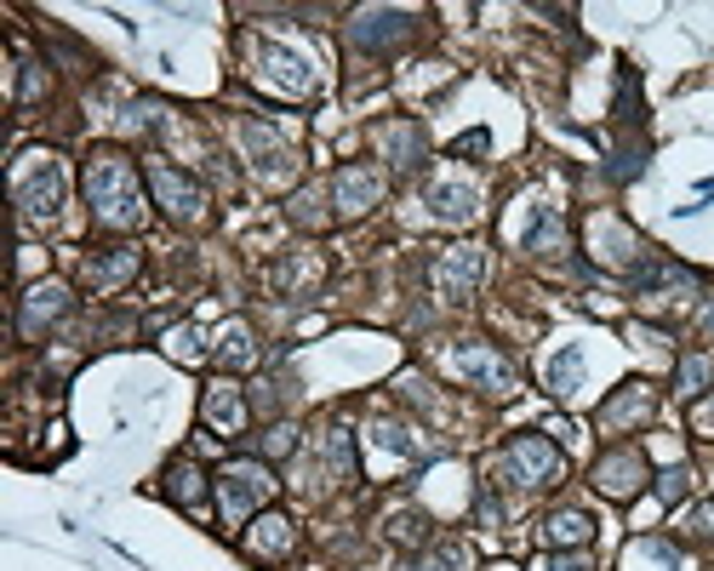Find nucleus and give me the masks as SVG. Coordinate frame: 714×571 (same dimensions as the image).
Wrapping results in <instances>:
<instances>
[{"mask_svg":"<svg viewBox=\"0 0 714 571\" xmlns=\"http://www.w3.org/2000/svg\"><path fill=\"white\" fill-rule=\"evenodd\" d=\"M86 207L104 229H138L144 223V183L138 166L115 149H97L86 160Z\"/></svg>","mask_w":714,"mask_h":571,"instance_id":"1","label":"nucleus"},{"mask_svg":"<svg viewBox=\"0 0 714 571\" xmlns=\"http://www.w3.org/2000/svg\"><path fill=\"white\" fill-rule=\"evenodd\" d=\"M12 200H18V218L35 229V223H52L63 212V172L52 155H35V166H23L12 178Z\"/></svg>","mask_w":714,"mask_h":571,"instance_id":"2","label":"nucleus"},{"mask_svg":"<svg viewBox=\"0 0 714 571\" xmlns=\"http://www.w3.org/2000/svg\"><path fill=\"white\" fill-rule=\"evenodd\" d=\"M275 491L263 463H229L218 475V509H223V526H241L246 515H258V503Z\"/></svg>","mask_w":714,"mask_h":571,"instance_id":"3","label":"nucleus"},{"mask_svg":"<svg viewBox=\"0 0 714 571\" xmlns=\"http://www.w3.org/2000/svg\"><path fill=\"white\" fill-rule=\"evenodd\" d=\"M503 468H508V480H521V486H549V480H560L566 457L555 452V441H543V434H515L508 452H503Z\"/></svg>","mask_w":714,"mask_h":571,"instance_id":"4","label":"nucleus"},{"mask_svg":"<svg viewBox=\"0 0 714 571\" xmlns=\"http://www.w3.org/2000/svg\"><path fill=\"white\" fill-rule=\"evenodd\" d=\"M447 366L458 378H469L474 389H486V394H515V366H508L492 343H458L452 355H447Z\"/></svg>","mask_w":714,"mask_h":571,"instance_id":"5","label":"nucleus"},{"mask_svg":"<svg viewBox=\"0 0 714 571\" xmlns=\"http://www.w3.org/2000/svg\"><path fill=\"white\" fill-rule=\"evenodd\" d=\"M149 189L160 200V212L166 218H178V223H200L207 218V189H200L189 172H178V166H149Z\"/></svg>","mask_w":714,"mask_h":571,"instance_id":"6","label":"nucleus"},{"mask_svg":"<svg viewBox=\"0 0 714 571\" xmlns=\"http://www.w3.org/2000/svg\"><path fill=\"white\" fill-rule=\"evenodd\" d=\"M384 200V172L378 166H366V160H349V166H337L332 172V207L337 218H360L371 212Z\"/></svg>","mask_w":714,"mask_h":571,"instance_id":"7","label":"nucleus"},{"mask_svg":"<svg viewBox=\"0 0 714 571\" xmlns=\"http://www.w3.org/2000/svg\"><path fill=\"white\" fill-rule=\"evenodd\" d=\"M481 275H486L481 246H452V252H440V257H434V292H440V297H452V304L474 297Z\"/></svg>","mask_w":714,"mask_h":571,"instance_id":"8","label":"nucleus"},{"mask_svg":"<svg viewBox=\"0 0 714 571\" xmlns=\"http://www.w3.org/2000/svg\"><path fill=\"white\" fill-rule=\"evenodd\" d=\"M241 144H246V155H252V172L263 178V183H292V172H297V155L275 138L269 126H258V120H246L241 126Z\"/></svg>","mask_w":714,"mask_h":571,"instance_id":"9","label":"nucleus"},{"mask_svg":"<svg viewBox=\"0 0 714 571\" xmlns=\"http://www.w3.org/2000/svg\"><path fill=\"white\" fill-rule=\"evenodd\" d=\"M645 480H652V475H645V457H640L634 446H611V452L595 463V486H600L611 503H629Z\"/></svg>","mask_w":714,"mask_h":571,"instance_id":"10","label":"nucleus"},{"mask_svg":"<svg viewBox=\"0 0 714 571\" xmlns=\"http://www.w3.org/2000/svg\"><path fill=\"white\" fill-rule=\"evenodd\" d=\"M258 75H263V86H275V92H286V97H309V92H315L309 57H303V52H286V46H269V52L258 57Z\"/></svg>","mask_w":714,"mask_h":571,"instance_id":"11","label":"nucleus"},{"mask_svg":"<svg viewBox=\"0 0 714 571\" xmlns=\"http://www.w3.org/2000/svg\"><path fill=\"white\" fill-rule=\"evenodd\" d=\"M63 309H70V292H63L57 281L29 286L23 304H18V338H41L52 320H63Z\"/></svg>","mask_w":714,"mask_h":571,"instance_id":"12","label":"nucleus"},{"mask_svg":"<svg viewBox=\"0 0 714 571\" xmlns=\"http://www.w3.org/2000/svg\"><path fill=\"white\" fill-rule=\"evenodd\" d=\"M412 12H360L355 18V29H349V41L360 46V52H389V46H400V41H412Z\"/></svg>","mask_w":714,"mask_h":571,"instance_id":"13","label":"nucleus"},{"mask_svg":"<svg viewBox=\"0 0 714 571\" xmlns=\"http://www.w3.org/2000/svg\"><path fill=\"white\" fill-rule=\"evenodd\" d=\"M652 412H658V389L652 383H629V389H618L600 406V429L606 434H623L634 423H652Z\"/></svg>","mask_w":714,"mask_h":571,"instance_id":"14","label":"nucleus"},{"mask_svg":"<svg viewBox=\"0 0 714 571\" xmlns=\"http://www.w3.org/2000/svg\"><path fill=\"white\" fill-rule=\"evenodd\" d=\"M200 417H207L212 434H223V441H229V434L246 429V394L234 389V383H212L207 400H200Z\"/></svg>","mask_w":714,"mask_h":571,"instance_id":"15","label":"nucleus"},{"mask_svg":"<svg viewBox=\"0 0 714 571\" xmlns=\"http://www.w3.org/2000/svg\"><path fill=\"white\" fill-rule=\"evenodd\" d=\"M521 246L537 252V257L566 252V218H560V207H532V218L521 229Z\"/></svg>","mask_w":714,"mask_h":571,"instance_id":"16","label":"nucleus"},{"mask_svg":"<svg viewBox=\"0 0 714 571\" xmlns=\"http://www.w3.org/2000/svg\"><path fill=\"white\" fill-rule=\"evenodd\" d=\"M429 207H434L440 223H469L474 212H481V189H474V183H434Z\"/></svg>","mask_w":714,"mask_h":571,"instance_id":"17","label":"nucleus"},{"mask_svg":"<svg viewBox=\"0 0 714 571\" xmlns=\"http://www.w3.org/2000/svg\"><path fill=\"white\" fill-rule=\"evenodd\" d=\"M378 144H384L389 166H418L423 160V126L418 120H389V126H378Z\"/></svg>","mask_w":714,"mask_h":571,"instance_id":"18","label":"nucleus"},{"mask_svg":"<svg viewBox=\"0 0 714 571\" xmlns=\"http://www.w3.org/2000/svg\"><path fill=\"white\" fill-rule=\"evenodd\" d=\"M246 549H252L258 560H281V554H292V520H286V515H258L252 531H246Z\"/></svg>","mask_w":714,"mask_h":571,"instance_id":"19","label":"nucleus"},{"mask_svg":"<svg viewBox=\"0 0 714 571\" xmlns=\"http://www.w3.org/2000/svg\"><path fill=\"white\" fill-rule=\"evenodd\" d=\"M132 275H138V252H132V246L92 252V257H86V281H92L97 292H109V286H120V281H132Z\"/></svg>","mask_w":714,"mask_h":571,"instance_id":"20","label":"nucleus"},{"mask_svg":"<svg viewBox=\"0 0 714 571\" xmlns=\"http://www.w3.org/2000/svg\"><path fill=\"white\" fill-rule=\"evenodd\" d=\"M595 537V520L584 509H555L549 520H543V543L549 549H584Z\"/></svg>","mask_w":714,"mask_h":571,"instance_id":"21","label":"nucleus"},{"mask_svg":"<svg viewBox=\"0 0 714 571\" xmlns=\"http://www.w3.org/2000/svg\"><path fill=\"white\" fill-rule=\"evenodd\" d=\"M589 241H595V252H600L606 263H618V268L640 257V241H634L623 223H611V218H595V223H589Z\"/></svg>","mask_w":714,"mask_h":571,"instance_id":"22","label":"nucleus"},{"mask_svg":"<svg viewBox=\"0 0 714 571\" xmlns=\"http://www.w3.org/2000/svg\"><path fill=\"white\" fill-rule=\"evenodd\" d=\"M166 497H172L178 509H200V503H207V475H200V463L178 457L166 468Z\"/></svg>","mask_w":714,"mask_h":571,"instance_id":"23","label":"nucleus"},{"mask_svg":"<svg viewBox=\"0 0 714 571\" xmlns=\"http://www.w3.org/2000/svg\"><path fill=\"white\" fill-rule=\"evenodd\" d=\"M474 565V549L458 543V537H447V543H429L418 549L412 560H406V571H469Z\"/></svg>","mask_w":714,"mask_h":571,"instance_id":"24","label":"nucleus"},{"mask_svg":"<svg viewBox=\"0 0 714 571\" xmlns=\"http://www.w3.org/2000/svg\"><path fill=\"white\" fill-rule=\"evenodd\" d=\"M543 378H549V394H555V400L577 394V389H584V349L566 343V349L549 360V372H543Z\"/></svg>","mask_w":714,"mask_h":571,"instance_id":"25","label":"nucleus"},{"mask_svg":"<svg viewBox=\"0 0 714 571\" xmlns=\"http://www.w3.org/2000/svg\"><path fill=\"white\" fill-rule=\"evenodd\" d=\"M218 360L229 366V372H246V366H258V343H252V331L234 320L223 326V338H218Z\"/></svg>","mask_w":714,"mask_h":571,"instance_id":"26","label":"nucleus"},{"mask_svg":"<svg viewBox=\"0 0 714 571\" xmlns=\"http://www.w3.org/2000/svg\"><path fill=\"white\" fill-rule=\"evenodd\" d=\"M708 378H714V360H708V355H686V360H680V372H674L680 394H703Z\"/></svg>","mask_w":714,"mask_h":571,"instance_id":"27","label":"nucleus"},{"mask_svg":"<svg viewBox=\"0 0 714 571\" xmlns=\"http://www.w3.org/2000/svg\"><path fill=\"white\" fill-rule=\"evenodd\" d=\"M389 543H429V515L400 509V515L389 520Z\"/></svg>","mask_w":714,"mask_h":571,"instance_id":"28","label":"nucleus"},{"mask_svg":"<svg viewBox=\"0 0 714 571\" xmlns=\"http://www.w3.org/2000/svg\"><path fill=\"white\" fill-rule=\"evenodd\" d=\"M326 463L337 468V480H355V446H349V429H332V434H326Z\"/></svg>","mask_w":714,"mask_h":571,"instance_id":"29","label":"nucleus"},{"mask_svg":"<svg viewBox=\"0 0 714 571\" xmlns=\"http://www.w3.org/2000/svg\"><path fill=\"white\" fill-rule=\"evenodd\" d=\"M258 452H263V457H292V452H297V429H292V423H269V429L258 434Z\"/></svg>","mask_w":714,"mask_h":571,"instance_id":"30","label":"nucleus"},{"mask_svg":"<svg viewBox=\"0 0 714 571\" xmlns=\"http://www.w3.org/2000/svg\"><path fill=\"white\" fill-rule=\"evenodd\" d=\"M166 355L183 360V366H195L200 355H207V349H200V331H195V326H172V331H166Z\"/></svg>","mask_w":714,"mask_h":571,"instance_id":"31","label":"nucleus"},{"mask_svg":"<svg viewBox=\"0 0 714 571\" xmlns=\"http://www.w3.org/2000/svg\"><path fill=\"white\" fill-rule=\"evenodd\" d=\"M537 571H595V554L589 549H566V554H543Z\"/></svg>","mask_w":714,"mask_h":571,"instance_id":"32","label":"nucleus"},{"mask_svg":"<svg viewBox=\"0 0 714 571\" xmlns=\"http://www.w3.org/2000/svg\"><path fill=\"white\" fill-rule=\"evenodd\" d=\"M160 120V104H149V97H144V104H126V131H149Z\"/></svg>","mask_w":714,"mask_h":571,"instance_id":"33","label":"nucleus"},{"mask_svg":"<svg viewBox=\"0 0 714 571\" xmlns=\"http://www.w3.org/2000/svg\"><path fill=\"white\" fill-rule=\"evenodd\" d=\"M371 434H378L384 452H418V441H406V429H395V423H378Z\"/></svg>","mask_w":714,"mask_h":571,"instance_id":"34","label":"nucleus"},{"mask_svg":"<svg viewBox=\"0 0 714 571\" xmlns=\"http://www.w3.org/2000/svg\"><path fill=\"white\" fill-rule=\"evenodd\" d=\"M41 63H23V81H18V104H35V97H41Z\"/></svg>","mask_w":714,"mask_h":571,"instance_id":"35","label":"nucleus"},{"mask_svg":"<svg viewBox=\"0 0 714 571\" xmlns=\"http://www.w3.org/2000/svg\"><path fill=\"white\" fill-rule=\"evenodd\" d=\"M658 497H663V503H680V497H686V468H669V475H658Z\"/></svg>","mask_w":714,"mask_h":571,"instance_id":"36","label":"nucleus"},{"mask_svg":"<svg viewBox=\"0 0 714 571\" xmlns=\"http://www.w3.org/2000/svg\"><path fill=\"white\" fill-rule=\"evenodd\" d=\"M640 166H645V149H623V155H618V166H611V178L629 183V178L640 172Z\"/></svg>","mask_w":714,"mask_h":571,"instance_id":"37","label":"nucleus"},{"mask_svg":"<svg viewBox=\"0 0 714 571\" xmlns=\"http://www.w3.org/2000/svg\"><path fill=\"white\" fill-rule=\"evenodd\" d=\"M486 149H492L486 131H469V138H458V155H486Z\"/></svg>","mask_w":714,"mask_h":571,"instance_id":"38","label":"nucleus"},{"mask_svg":"<svg viewBox=\"0 0 714 571\" xmlns=\"http://www.w3.org/2000/svg\"><path fill=\"white\" fill-rule=\"evenodd\" d=\"M692 520H697V531H703V537H714V503H703V509H697Z\"/></svg>","mask_w":714,"mask_h":571,"instance_id":"39","label":"nucleus"},{"mask_svg":"<svg viewBox=\"0 0 714 571\" xmlns=\"http://www.w3.org/2000/svg\"><path fill=\"white\" fill-rule=\"evenodd\" d=\"M697 326H703V338H714V297L703 304V315H697Z\"/></svg>","mask_w":714,"mask_h":571,"instance_id":"40","label":"nucleus"},{"mask_svg":"<svg viewBox=\"0 0 714 571\" xmlns=\"http://www.w3.org/2000/svg\"><path fill=\"white\" fill-rule=\"evenodd\" d=\"M703 417H714V406H703Z\"/></svg>","mask_w":714,"mask_h":571,"instance_id":"41","label":"nucleus"}]
</instances>
